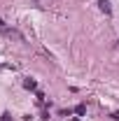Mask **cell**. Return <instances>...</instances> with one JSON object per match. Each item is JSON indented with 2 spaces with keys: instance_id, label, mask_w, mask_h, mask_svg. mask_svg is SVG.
Segmentation results:
<instances>
[{
  "instance_id": "1",
  "label": "cell",
  "mask_w": 119,
  "mask_h": 121,
  "mask_svg": "<svg viewBox=\"0 0 119 121\" xmlns=\"http://www.w3.org/2000/svg\"><path fill=\"white\" fill-rule=\"evenodd\" d=\"M98 5H101V9H103L105 14H110V12H112V7H110V0H98Z\"/></svg>"
},
{
  "instance_id": "2",
  "label": "cell",
  "mask_w": 119,
  "mask_h": 121,
  "mask_svg": "<svg viewBox=\"0 0 119 121\" xmlns=\"http://www.w3.org/2000/svg\"><path fill=\"white\" fill-rule=\"evenodd\" d=\"M23 86H26V89H35V79H26V82H23Z\"/></svg>"
},
{
  "instance_id": "3",
  "label": "cell",
  "mask_w": 119,
  "mask_h": 121,
  "mask_svg": "<svg viewBox=\"0 0 119 121\" xmlns=\"http://www.w3.org/2000/svg\"><path fill=\"white\" fill-rule=\"evenodd\" d=\"M75 112H77V114H84V112H87V107H84V105H77V107H75Z\"/></svg>"
},
{
  "instance_id": "4",
  "label": "cell",
  "mask_w": 119,
  "mask_h": 121,
  "mask_svg": "<svg viewBox=\"0 0 119 121\" xmlns=\"http://www.w3.org/2000/svg\"><path fill=\"white\" fill-rule=\"evenodd\" d=\"M0 121H12V117H9V114H2V119Z\"/></svg>"
}]
</instances>
